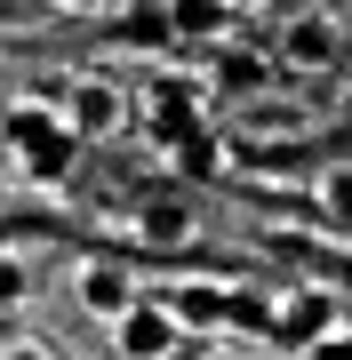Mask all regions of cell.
<instances>
[{"instance_id": "11", "label": "cell", "mask_w": 352, "mask_h": 360, "mask_svg": "<svg viewBox=\"0 0 352 360\" xmlns=\"http://www.w3.org/2000/svg\"><path fill=\"white\" fill-rule=\"evenodd\" d=\"M304 360H352V336L328 328V336H313V345H304Z\"/></svg>"}, {"instance_id": "6", "label": "cell", "mask_w": 352, "mask_h": 360, "mask_svg": "<svg viewBox=\"0 0 352 360\" xmlns=\"http://www.w3.org/2000/svg\"><path fill=\"white\" fill-rule=\"evenodd\" d=\"M240 16V0H169V32L176 40H224Z\"/></svg>"}, {"instance_id": "4", "label": "cell", "mask_w": 352, "mask_h": 360, "mask_svg": "<svg viewBox=\"0 0 352 360\" xmlns=\"http://www.w3.org/2000/svg\"><path fill=\"white\" fill-rule=\"evenodd\" d=\"M65 129L72 136H120V129H129V96H120L112 89V80H72V89H65Z\"/></svg>"}, {"instance_id": "10", "label": "cell", "mask_w": 352, "mask_h": 360, "mask_svg": "<svg viewBox=\"0 0 352 360\" xmlns=\"http://www.w3.org/2000/svg\"><path fill=\"white\" fill-rule=\"evenodd\" d=\"M8 304H25V264L0 257V312H8Z\"/></svg>"}, {"instance_id": "9", "label": "cell", "mask_w": 352, "mask_h": 360, "mask_svg": "<svg viewBox=\"0 0 352 360\" xmlns=\"http://www.w3.org/2000/svg\"><path fill=\"white\" fill-rule=\"evenodd\" d=\"M240 129H256V136H296V112H288V104H256Z\"/></svg>"}, {"instance_id": "2", "label": "cell", "mask_w": 352, "mask_h": 360, "mask_svg": "<svg viewBox=\"0 0 352 360\" xmlns=\"http://www.w3.org/2000/svg\"><path fill=\"white\" fill-rule=\"evenodd\" d=\"M8 144L25 153V168H40V176H65V160H72V129H65V112H48V104H16L8 112Z\"/></svg>"}, {"instance_id": "13", "label": "cell", "mask_w": 352, "mask_h": 360, "mask_svg": "<svg viewBox=\"0 0 352 360\" xmlns=\"http://www.w3.org/2000/svg\"><path fill=\"white\" fill-rule=\"evenodd\" d=\"M0 360H56L48 345H32V336H16V345H0Z\"/></svg>"}, {"instance_id": "5", "label": "cell", "mask_w": 352, "mask_h": 360, "mask_svg": "<svg viewBox=\"0 0 352 360\" xmlns=\"http://www.w3.org/2000/svg\"><path fill=\"white\" fill-rule=\"evenodd\" d=\"M80 304H89L96 321H120V312L136 304V281H129L112 257H96V264H80Z\"/></svg>"}, {"instance_id": "1", "label": "cell", "mask_w": 352, "mask_h": 360, "mask_svg": "<svg viewBox=\"0 0 352 360\" xmlns=\"http://www.w3.org/2000/svg\"><path fill=\"white\" fill-rule=\"evenodd\" d=\"M176 345H184V321L169 312V296H136V304L112 321V352L120 360H169Z\"/></svg>"}, {"instance_id": "12", "label": "cell", "mask_w": 352, "mask_h": 360, "mask_svg": "<svg viewBox=\"0 0 352 360\" xmlns=\"http://www.w3.org/2000/svg\"><path fill=\"white\" fill-rule=\"evenodd\" d=\"M320 193H328V208H337V217H352V168H337V176H328Z\"/></svg>"}, {"instance_id": "8", "label": "cell", "mask_w": 352, "mask_h": 360, "mask_svg": "<svg viewBox=\"0 0 352 360\" xmlns=\"http://www.w3.org/2000/svg\"><path fill=\"white\" fill-rule=\"evenodd\" d=\"M136 232H144L152 248H169V240H193V208H184V200H152V208L136 217Z\"/></svg>"}, {"instance_id": "7", "label": "cell", "mask_w": 352, "mask_h": 360, "mask_svg": "<svg viewBox=\"0 0 352 360\" xmlns=\"http://www.w3.org/2000/svg\"><path fill=\"white\" fill-rule=\"evenodd\" d=\"M169 312H176L184 328H216V321H224V288H216V281H184V288L169 296Z\"/></svg>"}, {"instance_id": "14", "label": "cell", "mask_w": 352, "mask_h": 360, "mask_svg": "<svg viewBox=\"0 0 352 360\" xmlns=\"http://www.w3.org/2000/svg\"><path fill=\"white\" fill-rule=\"evenodd\" d=\"M209 360H248V352H209Z\"/></svg>"}, {"instance_id": "3", "label": "cell", "mask_w": 352, "mask_h": 360, "mask_svg": "<svg viewBox=\"0 0 352 360\" xmlns=\"http://www.w3.org/2000/svg\"><path fill=\"white\" fill-rule=\"evenodd\" d=\"M280 65L288 72H328V65H344V25L328 8H304V16H288L280 25Z\"/></svg>"}]
</instances>
